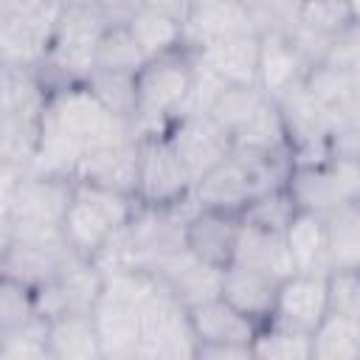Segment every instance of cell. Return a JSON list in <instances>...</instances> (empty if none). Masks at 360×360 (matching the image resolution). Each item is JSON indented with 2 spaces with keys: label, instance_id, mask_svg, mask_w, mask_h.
<instances>
[{
  "label": "cell",
  "instance_id": "6da1fadb",
  "mask_svg": "<svg viewBox=\"0 0 360 360\" xmlns=\"http://www.w3.org/2000/svg\"><path fill=\"white\" fill-rule=\"evenodd\" d=\"M194 82V53L191 48H177L163 56L146 59V65L135 73V132L155 135L166 132L174 118L183 115L188 93Z\"/></svg>",
  "mask_w": 360,
  "mask_h": 360
},
{
  "label": "cell",
  "instance_id": "7a4b0ae2",
  "mask_svg": "<svg viewBox=\"0 0 360 360\" xmlns=\"http://www.w3.org/2000/svg\"><path fill=\"white\" fill-rule=\"evenodd\" d=\"M138 208V197L76 180L70 202L62 217L65 239L82 259H96L98 250L112 239V233L132 222Z\"/></svg>",
  "mask_w": 360,
  "mask_h": 360
},
{
  "label": "cell",
  "instance_id": "3957f363",
  "mask_svg": "<svg viewBox=\"0 0 360 360\" xmlns=\"http://www.w3.org/2000/svg\"><path fill=\"white\" fill-rule=\"evenodd\" d=\"M287 191L298 208L326 217L360 200V160L329 155L318 163H298L290 169Z\"/></svg>",
  "mask_w": 360,
  "mask_h": 360
},
{
  "label": "cell",
  "instance_id": "277c9868",
  "mask_svg": "<svg viewBox=\"0 0 360 360\" xmlns=\"http://www.w3.org/2000/svg\"><path fill=\"white\" fill-rule=\"evenodd\" d=\"M197 335L188 309L160 281L149 301L141 307V343L138 360H194Z\"/></svg>",
  "mask_w": 360,
  "mask_h": 360
},
{
  "label": "cell",
  "instance_id": "5b68a950",
  "mask_svg": "<svg viewBox=\"0 0 360 360\" xmlns=\"http://www.w3.org/2000/svg\"><path fill=\"white\" fill-rule=\"evenodd\" d=\"M138 200L149 208H172L194 194V180L166 132L138 138Z\"/></svg>",
  "mask_w": 360,
  "mask_h": 360
},
{
  "label": "cell",
  "instance_id": "8992f818",
  "mask_svg": "<svg viewBox=\"0 0 360 360\" xmlns=\"http://www.w3.org/2000/svg\"><path fill=\"white\" fill-rule=\"evenodd\" d=\"M166 138L186 163L194 186L233 152L231 135L211 115H180L169 124Z\"/></svg>",
  "mask_w": 360,
  "mask_h": 360
},
{
  "label": "cell",
  "instance_id": "52a82bcc",
  "mask_svg": "<svg viewBox=\"0 0 360 360\" xmlns=\"http://www.w3.org/2000/svg\"><path fill=\"white\" fill-rule=\"evenodd\" d=\"M329 307H332L329 273H292L278 287V298L270 321L312 335L326 318Z\"/></svg>",
  "mask_w": 360,
  "mask_h": 360
},
{
  "label": "cell",
  "instance_id": "ba28073f",
  "mask_svg": "<svg viewBox=\"0 0 360 360\" xmlns=\"http://www.w3.org/2000/svg\"><path fill=\"white\" fill-rule=\"evenodd\" d=\"M79 253L62 242H31V239H8L3 242V259L0 270L6 278H14L31 290L59 278L68 264H73Z\"/></svg>",
  "mask_w": 360,
  "mask_h": 360
},
{
  "label": "cell",
  "instance_id": "9c48e42d",
  "mask_svg": "<svg viewBox=\"0 0 360 360\" xmlns=\"http://www.w3.org/2000/svg\"><path fill=\"white\" fill-rule=\"evenodd\" d=\"M152 273L172 290V295L186 309H191L202 301H211L222 292V270L202 262L186 245L180 250H172L169 256H163Z\"/></svg>",
  "mask_w": 360,
  "mask_h": 360
},
{
  "label": "cell",
  "instance_id": "30bf717a",
  "mask_svg": "<svg viewBox=\"0 0 360 360\" xmlns=\"http://www.w3.org/2000/svg\"><path fill=\"white\" fill-rule=\"evenodd\" d=\"M245 34H259L248 0H200L183 25V39L191 51Z\"/></svg>",
  "mask_w": 360,
  "mask_h": 360
},
{
  "label": "cell",
  "instance_id": "8fae6325",
  "mask_svg": "<svg viewBox=\"0 0 360 360\" xmlns=\"http://www.w3.org/2000/svg\"><path fill=\"white\" fill-rule=\"evenodd\" d=\"M138 138L96 146L82 158L76 180L138 197Z\"/></svg>",
  "mask_w": 360,
  "mask_h": 360
},
{
  "label": "cell",
  "instance_id": "7c38bea8",
  "mask_svg": "<svg viewBox=\"0 0 360 360\" xmlns=\"http://www.w3.org/2000/svg\"><path fill=\"white\" fill-rule=\"evenodd\" d=\"M242 217L217 208H194L186 222V248L202 262L225 270L233 262Z\"/></svg>",
  "mask_w": 360,
  "mask_h": 360
},
{
  "label": "cell",
  "instance_id": "4fadbf2b",
  "mask_svg": "<svg viewBox=\"0 0 360 360\" xmlns=\"http://www.w3.org/2000/svg\"><path fill=\"white\" fill-rule=\"evenodd\" d=\"M281 281L284 278L264 273V270H253L245 264H228L222 270V292L219 295L262 329L273 318Z\"/></svg>",
  "mask_w": 360,
  "mask_h": 360
},
{
  "label": "cell",
  "instance_id": "5bb4252c",
  "mask_svg": "<svg viewBox=\"0 0 360 360\" xmlns=\"http://www.w3.org/2000/svg\"><path fill=\"white\" fill-rule=\"evenodd\" d=\"M307 79L304 62L290 39V34L264 31L259 34V82L256 87L270 98L278 101L287 90Z\"/></svg>",
  "mask_w": 360,
  "mask_h": 360
},
{
  "label": "cell",
  "instance_id": "9a60e30c",
  "mask_svg": "<svg viewBox=\"0 0 360 360\" xmlns=\"http://www.w3.org/2000/svg\"><path fill=\"white\" fill-rule=\"evenodd\" d=\"M188 318H191V329L197 335V343H242V346H253V340L259 335V326L248 315H242L233 304H228L222 295L191 307Z\"/></svg>",
  "mask_w": 360,
  "mask_h": 360
},
{
  "label": "cell",
  "instance_id": "2e32d148",
  "mask_svg": "<svg viewBox=\"0 0 360 360\" xmlns=\"http://www.w3.org/2000/svg\"><path fill=\"white\" fill-rule=\"evenodd\" d=\"M225 84H256L259 82V34L231 37L194 51Z\"/></svg>",
  "mask_w": 360,
  "mask_h": 360
},
{
  "label": "cell",
  "instance_id": "e0dca14e",
  "mask_svg": "<svg viewBox=\"0 0 360 360\" xmlns=\"http://www.w3.org/2000/svg\"><path fill=\"white\" fill-rule=\"evenodd\" d=\"M231 264H245V267H253V270H264V273H273L278 278H287V276L295 273V264H292V256L287 250L284 233L264 231V228H256V225H248V222H242V228H239Z\"/></svg>",
  "mask_w": 360,
  "mask_h": 360
},
{
  "label": "cell",
  "instance_id": "ac0fdd59",
  "mask_svg": "<svg viewBox=\"0 0 360 360\" xmlns=\"http://www.w3.org/2000/svg\"><path fill=\"white\" fill-rule=\"evenodd\" d=\"M51 360H104L93 312H65L48 326Z\"/></svg>",
  "mask_w": 360,
  "mask_h": 360
},
{
  "label": "cell",
  "instance_id": "d6986e66",
  "mask_svg": "<svg viewBox=\"0 0 360 360\" xmlns=\"http://www.w3.org/2000/svg\"><path fill=\"white\" fill-rule=\"evenodd\" d=\"M287 250L292 256L295 273H329L326 262V217L298 208L284 231ZM332 276V273H329Z\"/></svg>",
  "mask_w": 360,
  "mask_h": 360
},
{
  "label": "cell",
  "instance_id": "ffe728a7",
  "mask_svg": "<svg viewBox=\"0 0 360 360\" xmlns=\"http://www.w3.org/2000/svg\"><path fill=\"white\" fill-rule=\"evenodd\" d=\"M233 149L259 155V158H292L290 149V135L281 118V110L276 101H264L256 115L233 135Z\"/></svg>",
  "mask_w": 360,
  "mask_h": 360
},
{
  "label": "cell",
  "instance_id": "44dd1931",
  "mask_svg": "<svg viewBox=\"0 0 360 360\" xmlns=\"http://www.w3.org/2000/svg\"><path fill=\"white\" fill-rule=\"evenodd\" d=\"M329 273H360V200L326 214Z\"/></svg>",
  "mask_w": 360,
  "mask_h": 360
},
{
  "label": "cell",
  "instance_id": "7402d4cb",
  "mask_svg": "<svg viewBox=\"0 0 360 360\" xmlns=\"http://www.w3.org/2000/svg\"><path fill=\"white\" fill-rule=\"evenodd\" d=\"M304 84L340 124L352 121V115L360 104V76L332 68V65H318L315 70L307 73Z\"/></svg>",
  "mask_w": 360,
  "mask_h": 360
},
{
  "label": "cell",
  "instance_id": "603a6c76",
  "mask_svg": "<svg viewBox=\"0 0 360 360\" xmlns=\"http://www.w3.org/2000/svg\"><path fill=\"white\" fill-rule=\"evenodd\" d=\"M312 357L318 360H354L360 357V318L329 309L312 332Z\"/></svg>",
  "mask_w": 360,
  "mask_h": 360
},
{
  "label": "cell",
  "instance_id": "cb8c5ba5",
  "mask_svg": "<svg viewBox=\"0 0 360 360\" xmlns=\"http://www.w3.org/2000/svg\"><path fill=\"white\" fill-rule=\"evenodd\" d=\"M129 31L135 34L141 51L146 53V59H155V56H163L169 51H177L186 45L183 39V22L152 8V6H143L141 14L129 22Z\"/></svg>",
  "mask_w": 360,
  "mask_h": 360
},
{
  "label": "cell",
  "instance_id": "d4e9b609",
  "mask_svg": "<svg viewBox=\"0 0 360 360\" xmlns=\"http://www.w3.org/2000/svg\"><path fill=\"white\" fill-rule=\"evenodd\" d=\"M267 101V96L256 87V84H228L225 90H222V96L214 101V107H211V118L231 135V141H233V135L256 115V110L262 107Z\"/></svg>",
  "mask_w": 360,
  "mask_h": 360
},
{
  "label": "cell",
  "instance_id": "484cf974",
  "mask_svg": "<svg viewBox=\"0 0 360 360\" xmlns=\"http://www.w3.org/2000/svg\"><path fill=\"white\" fill-rule=\"evenodd\" d=\"M93 96L118 118L124 121H135V107H138V96H135V73H121V70H101L96 68L90 73V79L84 82ZM135 127V124H132Z\"/></svg>",
  "mask_w": 360,
  "mask_h": 360
},
{
  "label": "cell",
  "instance_id": "4316f807",
  "mask_svg": "<svg viewBox=\"0 0 360 360\" xmlns=\"http://www.w3.org/2000/svg\"><path fill=\"white\" fill-rule=\"evenodd\" d=\"M48 326V318L34 315L20 326L0 329V360H51Z\"/></svg>",
  "mask_w": 360,
  "mask_h": 360
},
{
  "label": "cell",
  "instance_id": "83f0119b",
  "mask_svg": "<svg viewBox=\"0 0 360 360\" xmlns=\"http://www.w3.org/2000/svg\"><path fill=\"white\" fill-rule=\"evenodd\" d=\"M295 211H298V205H295V200H292V194L287 191V183H284L278 188H270V191H262L259 197H253L239 217L248 225L284 233L287 225L292 222Z\"/></svg>",
  "mask_w": 360,
  "mask_h": 360
},
{
  "label": "cell",
  "instance_id": "f1b7e54d",
  "mask_svg": "<svg viewBox=\"0 0 360 360\" xmlns=\"http://www.w3.org/2000/svg\"><path fill=\"white\" fill-rule=\"evenodd\" d=\"M253 354L267 360H309L312 357V335L295 332L281 323H264L253 340Z\"/></svg>",
  "mask_w": 360,
  "mask_h": 360
},
{
  "label": "cell",
  "instance_id": "f546056e",
  "mask_svg": "<svg viewBox=\"0 0 360 360\" xmlns=\"http://www.w3.org/2000/svg\"><path fill=\"white\" fill-rule=\"evenodd\" d=\"M146 65V53L141 51L135 34L129 25L124 28H107L98 51H96V68L101 70H121V73H138Z\"/></svg>",
  "mask_w": 360,
  "mask_h": 360
},
{
  "label": "cell",
  "instance_id": "4dcf8cb0",
  "mask_svg": "<svg viewBox=\"0 0 360 360\" xmlns=\"http://www.w3.org/2000/svg\"><path fill=\"white\" fill-rule=\"evenodd\" d=\"M253 22L259 34L276 31V34H292L301 20L304 0H248Z\"/></svg>",
  "mask_w": 360,
  "mask_h": 360
},
{
  "label": "cell",
  "instance_id": "1f68e13d",
  "mask_svg": "<svg viewBox=\"0 0 360 360\" xmlns=\"http://www.w3.org/2000/svg\"><path fill=\"white\" fill-rule=\"evenodd\" d=\"M349 22H352V14H349L346 0H304V6H301L298 25L312 28L318 34L335 37Z\"/></svg>",
  "mask_w": 360,
  "mask_h": 360
},
{
  "label": "cell",
  "instance_id": "d6a6232c",
  "mask_svg": "<svg viewBox=\"0 0 360 360\" xmlns=\"http://www.w3.org/2000/svg\"><path fill=\"white\" fill-rule=\"evenodd\" d=\"M34 315H37L34 290L3 276V281H0V329L20 326V323L31 321Z\"/></svg>",
  "mask_w": 360,
  "mask_h": 360
},
{
  "label": "cell",
  "instance_id": "836d02e7",
  "mask_svg": "<svg viewBox=\"0 0 360 360\" xmlns=\"http://www.w3.org/2000/svg\"><path fill=\"white\" fill-rule=\"evenodd\" d=\"M323 65H332V68H340V70L360 76V22L352 20L346 28H340L332 37V45H329Z\"/></svg>",
  "mask_w": 360,
  "mask_h": 360
},
{
  "label": "cell",
  "instance_id": "e575fe53",
  "mask_svg": "<svg viewBox=\"0 0 360 360\" xmlns=\"http://www.w3.org/2000/svg\"><path fill=\"white\" fill-rule=\"evenodd\" d=\"M96 6L101 11L107 28H124V25H129L141 14L146 0H98Z\"/></svg>",
  "mask_w": 360,
  "mask_h": 360
},
{
  "label": "cell",
  "instance_id": "d590c367",
  "mask_svg": "<svg viewBox=\"0 0 360 360\" xmlns=\"http://www.w3.org/2000/svg\"><path fill=\"white\" fill-rule=\"evenodd\" d=\"M253 346H242V343H197L194 360H250Z\"/></svg>",
  "mask_w": 360,
  "mask_h": 360
},
{
  "label": "cell",
  "instance_id": "8d00e7d4",
  "mask_svg": "<svg viewBox=\"0 0 360 360\" xmlns=\"http://www.w3.org/2000/svg\"><path fill=\"white\" fill-rule=\"evenodd\" d=\"M197 3L200 0H146V6H152V8H158V11H163V14L174 17V20H180L183 25L191 17V11L197 8Z\"/></svg>",
  "mask_w": 360,
  "mask_h": 360
},
{
  "label": "cell",
  "instance_id": "74e56055",
  "mask_svg": "<svg viewBox=\"0 0 360 360\" xmlns=\"http://www.w3.org/2000/svg\"><path fill=\"white\" fill-rule=\"evenodd\" d=\"M346 6H349L352 20H354V22H360V0H346Z\"/></svg>",
  "mask_w": 360,
  "mask_h": 360
},
{
  "label": "cell",
  "instance_id": "f35d334b",
  "mask_svg": "<svg viewBox=\"0 0 360 360\" xmlns=\"http://www.w3.org/2000/svg\"><path fill=\"white\" fill-rule=\"evenodd\" d=\"M98 0H62V6H96Z\"/></svg>",
  "mask_w": 360,
  "mask_h": 360
}]
</instances>
